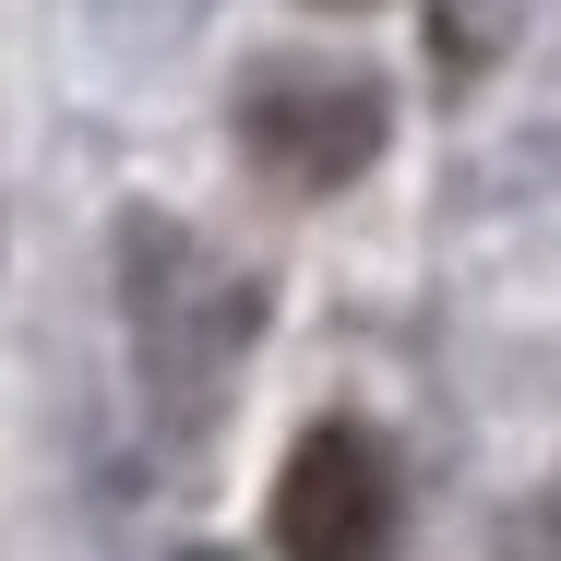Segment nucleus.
Segmentation results:
<instances>
[{
    "instance_id": "obj_1",
    "label": "nucleus",
    "mask_w": 561,
    "mask_h": 561,
    "mask_svg": "<svg viewBox=\"0 0 561 561\" xmlns=\"http://www.w3.org/2000/svg\"><path fill=\"white\" fill-rule=\"evenodd\" d=\"M131 335H144V370L168 407H204L239 346H251V275L216 263L192 227H131Z\"/></svg>"
},
{
    "instance_id": "obj_2",
    "label": "nucleus",
    "mask_w": 561,
    "mask_h": 561,
    "mask_svg": "<svg viewBox=\"0 0 561 561\" xmlns=\"http://www.w3.org/2000/svg\"><path fill=\"white\" fill-rule=\"evenodd\" d=\"M239 144L287 192H346L382 156V84L346 60H263L239 84Z\"/></svg>"
},
{
    "instance_id": "obj_3",
    "label": "nucleus",
    "mask_w": 561,
    "mask_h": 561,
    "mask_svg": "<svg viewBox=\"0 0 561 561\" xmlns=\"http://www.w3.org/2000/svg\"><path fill=\"white\" fill-rule=\"evenodd\" d=\"M394 454L370 443L358 419L299 431V454L275 466V550L287 561H394Z\"/></svg>"
},
{
    "instance_id": "obj_4",
    "label": "nucleus",
    "mask_w": 561,
    "mask_h": 561,
    "mask_svg": "<svg viewBox=\"0 0 561 561\" xmlns=\"http://www.w3.org/2000/svg\"><path fill=\"white\" fill-rule=\"evenodd\" d=\"M180 561H239V550H180Z\"/></svg>"
}]
</instances>
